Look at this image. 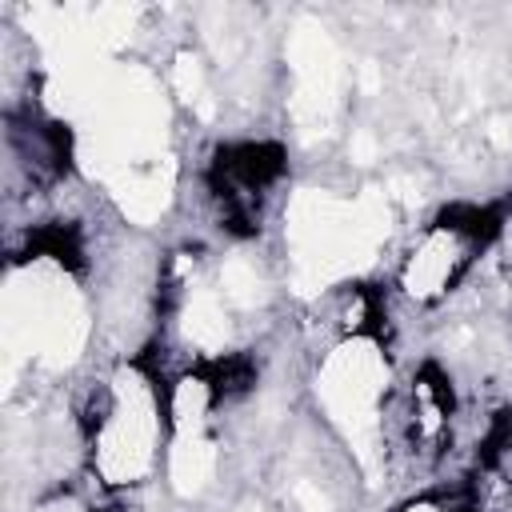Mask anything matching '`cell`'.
Returning a JSON list of instances; mask_svg holds the SVG:
<instances>
[{
    "label": "cell",
    "mask_w": 512,
    "mask_h": 512,
    "mask_svg": "<svg viewBox=\"0 0 512 512\" xmlns=\"http://www.w3.org/2000/svg\"><path fill=\"white\" fill-rule=\"evenodd\" d=\"M496 232V220L480 208H456L440 220H432L408 248V256L396 268L400 296L412 304H436L448 292H456L488 236Z\"/></svg>",
    "instance_id": "6da1fadb"
}]
</instances>
